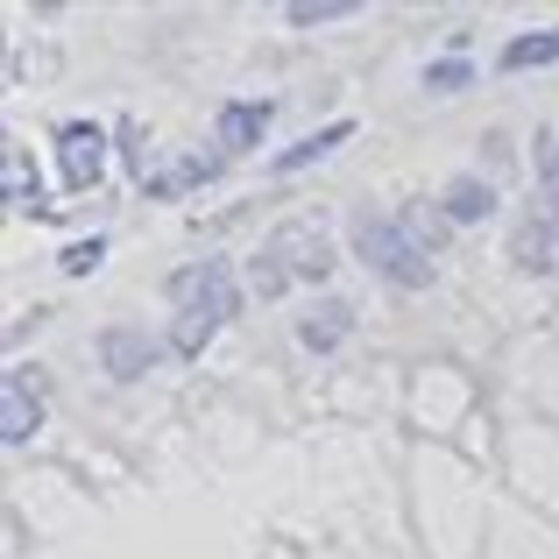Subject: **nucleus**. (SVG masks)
I'll use <instances>...</instances> for the list:
<instances>
[{
  "mask_svg": "<svg viewBox=\"0 0 559 559\" xmlns=\"http://www.w3.org/2000/svg\"><path fill=\"white\" fill-rule=\"evenodd\" d=\"M170 305H178V319H191V326L219 333L234 312H241V284H234V262L205 255V262H185V270H170Z\"/></svg>",
  "mask_w": 559,
  "mask_h": 559,
  "instance_id": "f257e3e1",
  "label": "nucleus"
},
{
  "mask_svg": "<svg viewBox=\"0 0 559 559\" xmlns=\"http://www.w3.org/2000/svg\"><path fill=\"white\" fill-rule=\"evenodd\" d=\"M355 255L369 262L382 284H396V290H425V284H432V262L404 241L396 213H355Z\"/></svg>",
  "mask_w": 559,
  "mask_h": 559,
  "instance_id": "f03ea898",
  "label": "nucleus"
},
{
  "mask_svg": "<svg viewBox=\"0 0 559 559\" xmlns=\"http://www.w3.org/2000/svg\"><path fill=\"white\" fill-rule=\"evenodd\" d=\"M262 248H270V255L284 262V270L298 276V284H326V276H333V262H341L319 219H284V227H276Z\"/></svg>",
  "mask_w": 559,
  "mask_h": 559,
  "instance_id": "7ed1b4c3",
  "label": "nucleus"
},
{
  "mask_svg": "<svg viewBox=\"0 0 559 559\" xmlns=\"http://www.w3.org/2000/svg\"><path fill=\"white\" fill-rule=\"evenodd\" d=\"M107 170V128L99 121H64L57 128V178L71 191H93Z\"/></svg>",
  "mask_w": 559,
  "mask_h": 559,
  "instance_id": "20e7f679",
  "label": "nucleus"
},
{
  "mask_svg": "<svg viewBox=\"0 0 559 559\" xmlns=\"http://www.w3.org/2000/svg\"><path fill=\"white\" fill-rule=\"evenodd\" d=\"M510 262L532 270V276H546L552 262H559V199H538L532 213L510 227Z\"/></svg>",
  "mask_w": 559,
  "mask_h": 559,
  "instance_id": "39448f33",
  "label": "nucleus"
},
{
  "mask_svg": "<svg viewBox=\"0 0 559 559\" xmlns=\"http://www.w3.org/2000/svg\"><path fill=\"white\" fill-rule=\"evenodd\" d=\"M156 361H164V341H156L150 326H107L99 333V369L114 382H142Z\"/></svg>",
  "mask_w": 559,
  "mask_h": 559,
  "instance_id": "423d86ee",
  "label": "nucleus"
},
{
  "mask_svg": "<svg viewBox=\"0 0 559 559\" xmlns=\"http://www.w3.org/2000/svg\"><path fill=\"white\" fill-rule=\"evenodd\" d=\"M36 432H43V396H36V376L8 369V376H0V439H8V447H22V439H36Z\"/></svg>",
  "mask_w": 559,
  "mask_h": 559,
  "instance_id": "0eeeda50",
  "label": "nucleus"
},
{
  "mask_svg": "<svg viewBox=\"0 0 559 559\" xmlns=\"http://www.w3.org/2000/svg\"><path fill=\"white\" fill-rule=\"evenodd\" d=\"M262 135H270V99H234V107H219V121H213L219 156H248Z\"/></svg>",
  "mask_w": 559,
  "mask_h": 559,
  "instance_id": "6e6552de",
  "label": "nucleus"
},
{
  "mask_svg": "<svg viewBox=\"0 0 559 559\" xmlns=\"http://www.w3.org/2000/svg\"><path fill=\"white\" fill-rule=\"evenodd\" d=\"M347 333H355V305H341V298H319V305H305V312H298L305 355H333Z\"/></svg>",
  "mask_w": 559,
  "mask_h": 559,
  "instance_id": "1a4fd4ad",
  "label": "nucleus"
},
{
  "mask_svg": "<svg viewBox=\"0 0 559 559\" xmlns=\"http://www.w3.org/2000/svg\"><path fill=\"white\" fill-rule=\"evenodd\" d=\"M396 227H404V241L418 248L425 262L447 248V234H453V219H447V205H425V199H411V205H396Z\"/></svg>",
  "mask_w": 559,
  "mask_h": 559,
  "instance_id": "9d476101",
  "label": "nucleus"
},
{
  "mask_svg": "<svg viewBox=\"0 0 559 559\" xmlns=\"http://www.w3.org/2000/svg\"><path fill=\"white\" fill-rule=\"evenodd\" d=\"M439 205H447V219H453V227H481V219L496 213V191L481 185V178H453Z\"/></svg>",
  "mask_w": 559,
  "mask_h": 559,
  "instance_id": "9b49d317",
  "label": "nucleus"
},
{
  "mask_svg": "<svg viewBox=\"0 0 559 559\" xmlns=\"http://www.w3.org/2000/svg\"><path fill=\"white\" fill-rule=\"evenodd\" d=\"M347 135H355V121H326L319 135H305L298 150H284V156H276L270 170H276V178H290V170H305V164H319V156H333V150H341Z\"/></svg>",
  "mask_w": 559,
  "mask_h": 559,
  "instance_id": "f8f14e48",
  "label": "nucleus"
},
{
  "mask_svg": "<svg viewBox=\"0 0 559 559\" xmlns=\"http://www.w3.org/2000/svg\"><path fill=\"white\" fill-rule=\"evenodd\" d=\"M538 64H559V28H532V36L503 43V71H538Z\"/></svg>",
  "mask_w": 559,
  "mask_h": 559,
  "instance_id": "ddd939ff",
  "label": "nucleus"
},
{
  "mask_svg": "<svg viewBox=\"0 0 559 559\" xmlns=\"http://www.w3.org/2000/svg\"><path fill=\"white\" fill-rule=\"evenodd\" d=\"M290 284H298V276H290L270 248H262V255H248V290H255V298H284Z\"/></svg>",
  "mask_w": 559,
  "mask_h": 559,
  "instance_id": "4468645a",
  "label": "nucleus"
},
{
  "mask_svg": "<svg viewBox=\"0 0 559 559\" xmlns=\"http://www.w3.org/2000/svg\"><path fill=\"white\" fill-rule=\"evenodd\" d=\"M290 28H319V22H347V14H361L355 0H290Z\"/></svg>",
  "mask_w": 559,
  "mask_h": 559,
  "instance_id": "2eb2a0df",
  "label": "nucleus"
},
{
  "mask_svg": "<svg viewBox=\"0 0 559 559\" xmlns=\"http://www.w3.org/2000/svg\"><path fill=\"white\" fill-rule=\"evenodd\" d=\"M8 205H36V170L22 150H8Z\"/></svg>",
  "mask_w": 559,
  "mask_h": 559,
  "instance_id": "dca6fc26",
  "label": "nucleus"
},
{
  "mask_svg": "<svg viewBox=\"0 0 559 559\" xmlns=\"http://www.w3.org/2000/svg\"><path fill=\"white\" fill-rule=\"evenodd\" d=\"M467 79H475V71H467V64H461V57H439V64H432V71H425V85H432V93H461V85H467Z\"/></svg>",
  "mask_w": 559,
  "mask_h": 559,
  "instance_id": "f3484780",
  "label": "nucleus"
},
{
  "mask_svg": "<svg viewBox=\"0 0 559 559\" xmlns=\"http://www.w3.org/2000/svg\"><path fill=\"white\" fill-rule=\"evenodd\" d=\"M538 178H546V199H559V128L538 135Z\"/></svg>",
  "mask_w": 559,
  "mask_h": 559,
  "instance_id": "a211bd4d",
  "label": "nucleus"
},
{
  "mask_svg": "<svg viewBox=\"0 0 559 559\" xmlns=\"http://www.w3.org/2000/svg\"><path fill=\"white\" fill-rule=\"evenodd\" d=\"M99 255H107V241H99V234H93V241H71V248H64V270L85 276V270H99Z\"/></svg>",
  "mask_w": 559,
  "mask_h": 559,
  "instance_id": "6ab92c4d",
  "label": "nucleus"
},
{
  "mask_svg": "<svg viewBox=\"0 0 559 559\" xmlns=\"http://www.w3.org/2000/svg\"><path fill=\"white\" fill-rule=\"evenodd\" d=\"M121 156H128V170L142 164V128L135 121H121Z\"/></svg>",
  "mask_w": 559,
  "mask_h": 559,
  "instance_id": "aec40b11",
  "label": "nucleus"
}]
</instances>
